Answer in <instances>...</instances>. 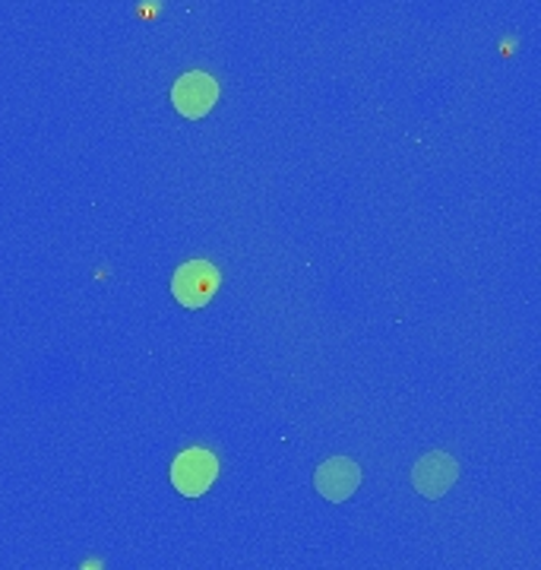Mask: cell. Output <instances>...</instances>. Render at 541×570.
I'll list each match as a JSON object with an SVG mask.
<instances>
[{
	"instance_id": "6da1fadb",
	"label": "cell",
	"mask_w": 541,
	"mask_h": 570,
	"mask_svg": "<svg viewBox=\"0 0 541 570\" xmlns=\"http://www.w3.org/2000/svg\"><path fill=\"white\" fill-rule=\"evenodd\" d=\"M216 475H219L216 456L209 450L200 448L180 453L178 460H175V466H171V482H175V489L184 498H200V494H206V491L213 489Z\"/></svg>"
},
{
	"instance_id": "7a4b0ae2",
	"label": "cell",
	"mask_w": 541,
	"mask_h": 570,
	"mask_svg": "<svg viewBox=\"0 0 541 570\" xmlns=\"http://www.w3.org/2000/svg\"><path fill=\"white\" fill-rule=\"evenodd\" d=\"M219 288V269L209 261H187L178 266L175 279H171V292L184 307H203L209 305V298Z\"/></svg>"
},
{
	"instance_id": "3957f363",
	"label": "cell",
	"mask_w": 541,
	"mask_h": 570,
	"mask_svg": "<svg viewBox=\"0 0 541 570\" xmlns=\"http://www.w3.org/2000/svg\"><path fill=\"white\" fill-rule=\"evenodd\" d=\"M216 99H219V86H216V80L209 73H200V70L184 73L175 82V89H171V102L190 121H200L203 115H209Z\"/></svg>"
},
{
	"instance_id": "277c9868",
	"label": "cell",
	"mask_w": 541,
	"mask_h": 570,
	"mask_svg": "<svg viewBox=\"0 0 541 570\" xmlns=\"http://www.w3.org/2000/svg\"><path fill=\"white\" fill-rule=\"evenodd\" d=\"M314 485L321 491L329 504H342L345 498H352L355 489L361 485V469L348 460V456H333L326 460L317 475H314Z\"/></svg>"
},
{
	"instance_id": "5b68a950",
	"label": "cell",
	"mask_w": 541,
	"mask_h": 570,
	"mask_svg": "<svg viewBox=\"0 0 541 570\" xmlns=\"http://www.w3.org/2000/svg\"><path fill=\"white\" fill-rule=\"evenodd\" d=\"M456 472L460 469L453 463V456H446V453H427V456H421L419 466L412 472V482H415V489L424 498H441V494L453 489Z\"/></svg>"
}]
</instances>
